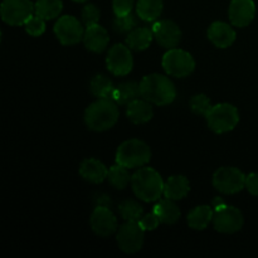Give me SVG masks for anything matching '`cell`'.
<instances>
[{
    "label": "cell",
    "instance_id": "26",
    "mask_svg": "<svg viewBox=\"0 0 258 258\" xmlns=\"http://www.w3.org/2000/svg\"><path fill=\"white\" fill-rule=\"evenodd\" d=\"M62 9V0H37L34 4V14L45 20L57 18Z\"/></svg>",
    "mask_w": 258,
    "mask_h": 258
},
{
    "label": "cell",
    "instance_id": "15",
    "mask_svg": "<svg viewBox=\"0 0 258 258\" xmlns=\"http://www.w3.org/2000/svg\"><path fill=\"white\" fill-rule=\"evenodd\" d=\"M256 15L253 0H232L228 9V17L234 27H247Z\"/></svg>",
    "mask_w": 258,
    "mask_h": 258
},
{
    "label": "cell",
    "instance_id": "8",
    "mask_svg": "<svg viewBox=\"0 0 258 258\" xmlns=\"http://www.w3.org/2000/svg\"><path fill=\"white\" fill-rule=\"evenodd\" d=\"M213 185L223 194L239 193L246 188V175L239 169L232 166L219 168L213 175Z\"/></svg>",
    "mask_w": 258,
    "mask_h": 258
},
{
    "label": "cell",
    "instance_id": "18",
    "mask_svg": "<svg viewBox=\"0 0 258 258\" xmlns=\"http://www.w3.org/2000/svg\"><path fill=\"white\" fill-rule=\"evenodd\" d=\"M80 174L85 180L93 184H100L107 179L108 169L100 160L91 158L82 161L80 166Z\"/></svg>",
    "mask_w": 258,
    "mask_h": 258
},
{
    "label": "cell",
    "instance_id": "2",
    "mask_svg": "<svg viewBox=\"0 0 258 258\" xmlns=\"http://www.w3.org/2000/svg\"><path fill=\"white\" fill-rule=\"evenodd\" d=\"M164 183L160 174L153 168H141L131 178V186L141 201L150 203L159 201L161 194H164Z\"/></svg>",
    "mask_w": 258,
    "mask_h": 258
},
{
    "label": "cell",
    "instance_id": "9",
    "mask_svg": "<svg viewBox=\"0 0 258 258\" xmlns=\"http://www.w3.org/2000/svg\"><path fill=\"white\" fill-rule=\"evenodd\" d=\"M145 229L139 222H126L120 227L117 232V244L125 253H136L144 246Z\"/></svg>",
    "mask_w": 258,
    "mask_h": 258
},
{
    "label": "cell",
    "instance_id": "23",
    "mask_svg": "<svg viewBox=\"0 0 258 258\" xmlns=\"http://www.w3.org/2000/svg\"><path fill=\"white\" fill-rule=\"evenodd\" d=\"M154 213L159 217L161 223L164 224H174L180 218V209L174 203L171 199H163L159 202L153 209Z\"/></svg>",
    "mask_w": 258,
    "mask_h": 258
},
{
    "label": "cell",
    "instance_id": "14",
    "mask_svg": "<svg viewBox=\"0 0 258 258\" xmlns=\"http://www.w3.org/2000/svg\"><path fill=\"white\" fill-rule=\"evenodd\" d=\"M154 38L164 48H175L181 39V30L178 24L171 20H160L153 25Z\"/></svg>",
    "mask_w": 258,
    "mask_h": 258
},
{
    "label": "cell",
    "instance_id": "11",
    "mask_svg": "<svg viewBox=\"0 0 258 258\" xmlns=\"http://www.w3.org/2000/svg\"><path fill=\"white\" fill-rule=\"evenodd\" d=\"M54 34L63 45H73L83 40L82 23L72 15H63L54 25Z\"/></svg>",
    "mask_w": 258,
    "mask_h": 258
},
{
    "label": "cell",
    "instance_id": "1",
    "mask_svg": "<svg viewBox=\"0 0 258 258\" xmlns=\"http://www.w3.org/2000/svg\"><path fill=\"white\" fill-rule=\"evenodd\" d=\"M141 97L158 106H166L174 102L176 90L168 77L158 73L148 75L140 82Z\"/></svg>",
    "mask_w": 258,
    "mask_h": 258
},
{
    "label": "cell",
    "instance_id": "31",
    "mask_svg": "<svg viewBox=\"0 0 258 258\" xmlns=\"http://www.w3.org/2000/svg\"><path fill=\"white\" fill-rule=\"evenodd\" d=\"M25 30L32 37H39L45 32V19L38 17V15H33L32 18L27 20L24 24Z\"/></svg>",
    "mask_w": 258,
    "mask_h": 258
},
{
    "label": "cell",
    "instance_id": "10",
    "mask_svg": "<svg viewBox=\"0 0 258 258\" xmlns=\"http://www.w3.org/2000/svg\"><path fill=\"white\" fill-rule=\"evenodd\" d=\"M34 14L30 0H4L2 3V19L9 25H24Z\"/></svg>",
    "mask_w": 258,
    "mask_h": 258
},
{
    "label": "cell",
    "instance_id": "7",
    "mask_svg": "<svg viewBox=\"0 0 258 258\" xmlns=\"http://www.w3.org/2000/svg\"><path fill=\"white\" fill-rule=\"evenodd\" d=\"M243 223V214L239 209L227 206V204H222V206L214 208L213 226L214 229L219 233H236V232L241 231Z\"/></svg>",
    "mask_w": 258,
    "mask_h": 258
},
{
    "label": "cell",
    "instance_id": "13",
    "mask_svg": "<svg viewBox=\"0 0 258 258\" xmlns=\"http://www.w3.org/2000/svg\"><path fill=\"white\" fill-rule=\"evenodd\" d=\"M90 223L92 231L100 237H108L117 231V219L107 207H96Z\"/></svg>",
    "mask_w": 258,
    "mask_h": 258
},
{
    "label": "cell",
    "instance_id": "21",
    "mask_svg": "<svg viewBox=\"0 0 258 258\" xmlns=\"http://www.w3.org/2000/svg\"><path fill=\"white\" fill-rule=\"evenodd\" d=\"M141 96L140 83H136L134 81L122 82L113 88V92L111 98L118 105H128L133 101L138 100Z\"/></svg>",
    "mask_w": 258,
    "mask_h": 258
},
{
    "label": "cell",
    "instance_id": "3",
    "mask_svg": "<svg viewBox=\"0 0 258 258\" xmlns=\"http://www.w3.org/2000/svg\"><path fill=\"white\" fill-rule=\"evenodd\" d=\"M118 120V108L112 98H98L85 112V122L90 130L106 131Z\"/></svg>",
    "mask_w": 258,
    "mask_h": 258
},
{
    "label": "cell",
    "instance_id": "22",
    "mask_svg": "<svg viewBox=\"0 0 258 258\" xmlns=\"http://www.w3.org/2000/svg\"><path fill=\"white\" fill-rule=\"evenodd\" d=\"M154 33L153 29L148 27H140L135 28L131 30L126 37V44L130 49L133 50H145L146 48L150 47L151 42H153Z\"/></svg>",
    "mask_w": 258,
    "mask_h": 258
},
{
    "label": "cell",
    "instance_id": "17",
    "mask_svg": "<svg viewBox=\"0 0 258 258\" xmlns=\"http://www.w3.org/2000/svg\"><path fill=\"white\" fill-rule=\"evenodd\" d=\"M208 38L216 47L228 48L236 40V32L224 22H214L208 29Z\"/></svg>",
    "mask_w": 258,
    "mask_h": 258
},
{
    "label": "cell",
    "instance_id": "5",
    "mask_svg": "<svg viewBox=\"0 0 258 258\" xmlns=\"http://www.w3.org/2000/svg\"><path fill=\"white\" fill-rule=\"evenodd\" d=\"M209 128L216 134H224L233 130L239 121L237 108L229 103H218L212 106L206 115Z\"/></svg>",
    "mask_w": 258,
    "mask_h": 258
},
{
    "label": "cell",
    "instance_id": "38",
    "mask_svg": "<svg viewBox=\"0 0 258 258\" xmlns=\"http://www.w3.org/2000/svg\"><path fill=\"white\" fill-rule=\"evenodd\" d=\"M73 2H76V3H85V2H87V0H73Z\"/></svg>",
    "mask_w": 258,
    "mask_h": 258
},
{
    "label": "cell",
    "instance_id": "32",
    "mask_svg": "<svg viewBox=\"0 0 258 258\" xmlns=\"http://www.w3.org/2000/svg\"><path fill=\"white\" fill-rule=\"evenodd\" d=\"M211 100L206 95H196L190 100V108L196 115H204L211 110Z\"/></svg>",
    "mask_w": 258,
    "mask_h": 258
},
{
    "label": "cell",
    "instance_id": "16",
    "mask_svg": "<svg viewBox=\"0 0 258 258\" xmlns=\"http://www.w3.org/2000/svg\"><path fill=\"white\" fill-rule=\"evenodd\" d=\"M110 37L107 30L100 24H93L86 27L85 35H83V44L88 50L93 53H101L107 48Z\"/></svg>",
    "mask_w": 258,
    "mask_h": 258
},
{
    "label": "cell",
    "instance_id": "20",
    "mask_svg": "<svg viewBox=\"0 0 258 258\" xmlns=\"http://www.w3.org/2000/svg\"><path fill=\"white\" fill-rule=\"evenodd\" d=\"M190 190V185L185 176H170L164 185V196L171 201H180L185 198Z\"/></svg>",
    "mask_w": 258,
    "mask_h": 258
},
{
    "label": "cell",
    "instance_id": "25",
    "mask_svg": "<svg viewBox=\"0 0 258 258\" xmlns=\"http://www.w3.org/2000/svg\"><path fill=\"white\" fill-rule=\"evenodd\" d=\"M163 0H138L136 12L144 22H155L163 13Z\"/></svg>",
    "mask_w": 258,
    "mask_h": 258
},
{
    "label": "cell",
    "instance_id": "36",
    "mask_svg": "<svg viewBox=\"0 0 258 258\" xmlns=\"http://www.w3.org/2000/svg\"><path fill=\"white\" fill-rule=\"evenodd\" d=\"M246 188L252 196L258 197V173H252L246 176Z\"/></svg>",
    "mask_w": 258,
    "mask_h": 258
},
{
    "label": "cell",
    "instance_id": "12",
    "mask_svg": "<svg viewBox=\"0 0 258 258\" xmlns=\"http://www.w3.org/2000/svg\"><path fill=\"white\" fill-rule=\"evenodd\" d=\"M106 64L108 71L115 76H126L131 72L134 66L131 49L123 44H115L108 50Z\"/></svg>",
    "mask_w": 258,
    "mask_h": 258
},
{
    "label": "cell",
    "instance_id": "35",
    "mask_svg": "<svg viewBox=\"0 0 258 258\" xmlns=\"http://www.w3.org/2000/svg\"><path fill=\"white\" fill-rule=\"evenodd\" d=\"M160 223V219H159V217L156 216L154 212L153 213L145 214V216L141 217L140 221H139V224H140L145 231H154V229L158 228V226Z\"/></svg>",
    "mask_w": 258,
    "mask_h": 258
},
{
    "label": "cell",
    "instance_id": "24",
    "mask_svg": "<svg viewBox=\"0 0 258 258\" xmlns=\"http://www.w3.org/2000/svg\"><path fill=\"white\" fill-rule=\"evenodd\" d=\"M214 217V209L209 206H199L188 214V224L190 228L203 231L209 226Z\"/></svg>",
    "mask_w": 258,
    "mask_h": 258
},
{
    "label": "cell",
    "instance_id": "27",
    "mask_svg": "<svg viewBox=\"0 0 258 258\" xmlns=\"http://www.w3.org/2000/svg\"><path fill=\"white\" fill-rule=\"evenodd\" d=\"M131 178H133V176L128 173V169L126 168V166L120 165V164L116 163V165L111 166V168L108 169L107 180L113 188L121 189V190L127 188L128 184L131 183Z\"/></svg>",
    "mask_w": 258,
    "mask_h": 258
},
{
    "label": "cell",
    "instance_id": "34",
    "mask_svg": "<svg viewBox=\"0 0 258 258\" xmlns=\"http://www.w3.org/2000/svg\"><path fill=\"white\" fill-rule=\"evenodd\" d=\"M113 13L116 17H122L133 13L134 0H113L112 2Z\"/></svg>",
    "mask_w": 258,
    "mask_h": 258
},
{
    "label": "cell",
    "instance_id": "33",
    "mask_svg": "<svg viewBox=\"0 0 258 258\" xmlns=\"http://www.w3.org/2000/svg\"><path fill=\"white\" fill-rule=\"evenodd\" d=\"M81 19L86 27L97 24L98 19H100V9L95 4L85 5L82 12H81Z\"/></svg>",
    "mask_w": 258,
    "mask_h": 258
},
{
    "label": "cell",
    "instance_id": "6",
    "mask_svg": "<svg viewBox=\"0 0 258 258\" xmlns=\"http://www.w3.org/2000/svg\"><path fill=\"white\" fill-rule=\"evenodd\" d=\"M163 67L169 76L183 78L193 73L196 68V60L186 50L171 48L164 54Z\"/></svg>",
    "mask_w": 258,
    "mask_h": 258
},
{
    "label": "cell",
    "instance_id": "4",
    "mask_svg": "<svg viewBox=\"0 0 258 258\" xmlns=\"http://www.w3.org/2000/svg\"><path fill=\"white\" fill-rule=\"evenodd\" d=\"M151 159V150L144 141L133 139L118 146L116 151V163L127 169L141 168Z\"/></svg>",
    "mask_w": 258,
    "mask_h": 258
},
{
    "label": "cell",
    "instance_id": "19",
    "mask_svg": "<svg viewBox=\"0 0 258 258\" xmlns=\"http://www.w3.org/2000/svg\"><path fill=\"white\" fill-rule=\"evenodd\" d=\"M153 107H151V102L148 100H138L133 101L128 103L127 108H126V115H127L128 120L133 123L140 125V123H146L148 121L151 120L153 117Z\"/></svg>",
    "mask_w": 258,
    "mask_h": 258
},
{
    "label": "cell",
    "instance_id": "37",
    "mask_svg": "<svg viewBox=\"0 0 258 258\" xmlns=\"http://www.w3.org/2000/svg\"><path fill=\"white\" fill-rule=\"evenodd\" d=\"M97 206H101V207H110V204H111V199L108 198L107 196H105V194H102V196H100L97 198Z\"/></svg>",
    "mask_w": 258,
    "mask_h": 258
},
{
    "label": "cell",
    "instance_id": "30",
    "mask_svg": "<svg viewBox=\"0 0 258 258\" xmlns=\"http://www.w3.org/2000/svg\"><path fill=\"white\" fill-rule=\"evenodd\" d=\"M113 30L117 33H130L131 30L135 29L136 19L133 15V13L122 17H116L113 19Z\"/></svg>",
    "mask_w": 258,
    "mask_h": 258
},
{
    "label": "cell",
    "instance_id": "28",
    "mask_svg": "<svg viewBox=\"0 0 258 258\" xmlns=\"http://www.w3.org/2000/svg\"><path fill=\"white\" fill-rule=\"evenodd\" d=\"M113 83L107 76L97 75L90 83V90L93 96L98 98H111L113 92Z\"/></svg>",
    "mask_w": 258,
    "mask_h": 258
},
{
    "label": "cell",
    "instance_id": "29",
    "mask_svg": "<svg viewBox=\"0 0 258 258\" xmlns=\"http://www.w3.org/2000/svg\"><path fill=\"white\" fill-rule=\"evenodd\" d=\"M118 212L126 222H139L144 213L143 207L133 199L123 201L118 207Z\"/></svg>",
    "mask_w": 258,
    "mask_h": 258
}]
</instances>
